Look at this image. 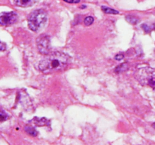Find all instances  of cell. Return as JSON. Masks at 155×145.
<instances>
[{"mask_svg": "<svg viewBox=\"0 0 155 145\" xmlns=\"http://www.w3.org/2000/svg\"><path fill=\"white\" fill-rule=\"evenodd\" d=\"M37 48L39 52L42 54H48L51 50L50 38L47 35H41L36 39Z\"/></svg>", "mask_w": 155, "mask_h": 145, "instance_id": "obj_4", "label": "cell"}, {"mask_svg": "<svg viewBox=\"0 0 155 145\" xmlns=\"http://www.w3.org/2000/svg\"><path fill=\"white\" fill-rule=\"evenodd\" d=\"M8 118H9V116L7 113H5L4 110H0V122L7 120Z\"/></svg>", "mask_w": 155, "mask_h": 145, "instance_id": "obj_10", "label": "cell"}, {"mask_svg": "<svg viewBox=\"0 0 155 145\" xmlns=\"http://www.w3.org/2000/svg\"><path fill=\"white\" fill-rule=\"evenodd\" d=\"M152 126H153V127H154V128H155V122H154V123H153Z\"/></svg>", "mask_w": 155, "mask_h": 145, "instance_id": "obj_18", "label": "cell"}, {"mask_svg": "<svg viewBox=\"0 0 155 145\" xmlns=\"http://www.w3.org/2000/svg\"><path fill=\"white\" fill-rule=\"evenodd\" d=\"M36 1L37 0H15V4L19 7L27 8L33 5Z\"/></svg>", "mask_w": 155, "mask_h": 145, "instance_id": "obj_6", "label": "cell"}, {"mask_svg": "<svg viewBox=\"0 0 155 145\" xmlns=\"http://www.w3.org/2000/svg\"><path fill=\"white\" fill-rule=\"evenodd\" d=\"M33 122L37 126H44V125H46V126L48 125L49 126L50 125V121L45 119V118L36 117L33 119Z\"/></svg>", "mask_w": 155, "mask_h": 145, "instance_id": "obj_7", "label": "cell"}, {"mask_svg": "<svg viewBox=\"0 0 155 145\" xmlns=\"http://www.w3.org/2000/svg\"><path fill=\"white\" fill-rule=\"evenodd\" d=\"M126 18H127V21L132 24H136L138 22H139V20H138L137 18H134V17L133 16H130H130H127Z\"/></svg>", "mask_w": 155, "mask_h": 145, "instance_id": "obj_12", "label": "cell"}, {"mask_svg": "<svg viewBox=\"0 0 155 145\" xmlns=\"http://www.w3.org/2000/svg\"><path fill=\"white\" fill-rule=\"evenodd\" d=\"M69 56L60 51L48 54L39 63V69L43 73H52L64 69L70 63Z\"/></svg>", "mask_w": 155, "mask_h": 145, "instance_id": "obj_1", "label": "cell"}, {"mask_svg": "<svg viewBox=\"0 0 155 145\" xmlns=\"http://www.w3.org/2000/svg\"><path fill=\"white\" fill-rule=\"evenodd\" d=\"M47 13L42 9L35 10L29 15L27 22L28 27L32 31L38 32L44 27L47 21Z\"/></svg>", "mask_w": 155, "mask_h": 145, "instance_id": "obj_2", "label": "cell"}, {"mask_svg": "<svg viewBox=\"0 0 155 145\" xmlns=\"http://www.w3.org/2000/svg\"><path fill=\"white\" fill-rule=\"evenodd\" d=\"M5 49H6L5 44L3 43V42H2L1 41H0V51H3Z\"/></svg>", "mask_w": 155, "mask_h": 145, "instance_id": "obj_16", "label": "cell"}, {"mask_svg": "<svg viewBox=\"0 0 155 145\" xmlns=\"http://www.w3.org/2000/svg\"><path fill=\"white\" fill-rule=\"evenodd\" d=\"M124 58V54L123 53H120V54H117L116 56H115V59L117 60H121Z\"/></svg>", "mask_w": 155, "mask_h": 145, "instance_id": "obj_14", "label": "cell"}, {"mask_svg": "<svg viewBox=\"0 0 155 145\" xmlns=\"http://www.w3.org/2000/svg\"><path fill=\"white\" fill-rule=\"evenodd\" d=\"M93 22H94V18L91 16L86 17L84 20V23L86 26L91 25V24H93Z\"/></svg>", "mask_w": 155, "mask_h": 145, "instance_id": "obj_13", "label": "cell"}, {"mask_svg": "<svg viewBox=\"0 0 155 145\" xmlns=\"http://www.w3.org/2000/svg\"><path fill=\"white\" fill-rule=\"evenodd\" d=\"M128 69V64H127V63H123V64L120 65V66H118L117 67L116 71L117 72H122V71L126 70V69Z\"/></svg>", "mask_w": 155, "mask_h": 145, "instance_id": "obj_11", "label": "cell"}, {"mask_svg": "<svg viewBox=\"0 0 155 145\" xmlns=\"http://www.w3.org/2000/svg\"><path fill=\"white\" fill-rule=\"evenodd\" d=\"M25 131L27 134H30V135L33 136V137H36L38 134V131H36V128L30 126V125H27V126L25 127Z\"/></svg>", "mask_w": 155, "mask_h": 145, "instance_id": "obj_8", "label": "cell"}, {"mask_svg": "<svg viewBox=\"0 0 155 145\" xmlns=\"http://www.w3.org/2000/svg\"><path fill=\"white\" fill-rule=\"evenodd\" d=\"M136 78L142 85H148L155 89V69L151 67H142L136 72Z\"/></svg>", "mask_w": 155, "mask_h": 145, "instance_id": "obj_3", "label": "cell"}, {"mask_svg": "<svg viewBox=\"0 0 155 145\" xmlns=\"http://www.w3.org/2000/svg\"><path fill=\"white\" fill-rule=\"evenodd\" d=\"M101 9L106 14H119L118 11L110 8L107 7V6H101Z\"/></svg>", "mask_w": 155, "mask_h": 145, "instance_id": "obj_9", "label": "cell"}, {"mask_svg": "<svg viewBox=\"0 0 155 145\" xmlns=\"http://www.w3.org/2000/svg\"><path fill=\"white\" fill-rule=\"evenodd\" d=\"M142 27L146 33H150V32H151V28H150L147 24H142Z\"/></svg>", "mask_w": 155, "mask_h": 145, "instance_id": "obj_15", "label": "cell"}, {"mask_svg": "<svg viewBox=\"0 0 155 145\" xmlns=\"http://www.w3.org/2000/svg\"><path fill=\"white\" fill-rule=\"evenodd\" d=\"M64 1L69 3H79L80 2V0H64Z\"/></svg>", "mask_w": 155, "mask_h": 145, "instance_id": "obj_17", "label": "cell"}, {"mask_svg": "<svg viewBox=\"0 0 155 145\" xmlns=\"http://www.w3.org/2000/svg\"><path fill=\"white\" fill-rule=\"evenodd\" d=\"M18 20V14L15 12H4L0 14V25L10 26Z\"/></svg>", "mask_w": 155, "mask_h": 145, "instance_id": "obj_5", "label": "cell"}, {"mask_svg": "<svg viewBox=\"0 0 155 145\" xmlns=\"http://www.w3.org/2000/svg\"><path fill=\"white\" fill-rule=\"evenodd\" d=\"M154 30H155V24H154Z\"/></svg>", "mask_w": 155, "mask_h": 145, "instance_id": "obj_19", "label": "cell"}]
</instances>
